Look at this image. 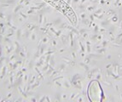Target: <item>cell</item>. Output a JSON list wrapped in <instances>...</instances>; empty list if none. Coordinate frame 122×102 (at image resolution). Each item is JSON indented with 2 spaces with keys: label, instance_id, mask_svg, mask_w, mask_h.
Returning a JSON list of instances; mask_svg holds the SVG:
<instances>
[{
  "label": "cell",
  "instance_id": "obj_2",
  "mask_svg": "<svg viewBox=\"0 0 122 102\" xmlns=\"http://www.w3.org/2000/svg\"><path fill=\"white\" fill-rule=\"evenodd\" d=\"M0 55H1V47H0Z\"/></svg>",
  "mask_w": 122,
  "mask_h": 102
},
{
  "label": "cell",
  "instance_id": "obj_1",
  "mask_svg": "<svg viewBox=\"0 0 122 102\" xmlns=\"http://www.w3.org/2000/svg\"><path fill=\"white\" fill-rule=\"evenodd\" d=\"M87 96L92 102H101L104 97L102 86L97 80H92L88 85Z\"/></svg>",
  "mask_w": 122,
  "mask_h": 102
}]
</instances>
